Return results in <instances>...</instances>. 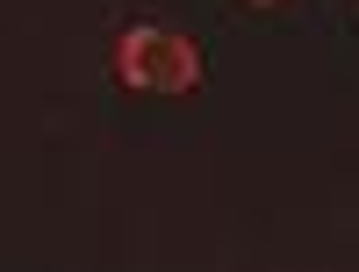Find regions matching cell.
Instances as JSON below:
<instances>
[{"label": "cell", "instance_id": "obj_2", "mask_svg": "<svg viewBox=\"0 0 359 272\" xmlns=\"http://www.w3.org/2000/svg\"><path fill=\"white\" fill-rule=\"evenodd\" d=\"M245 8H280V0H245Z\"/></svg>", "mask_w": 359, "mask_h": 272}, {"label": "cell", "instance_id": "obj_1", "mask_svg": "<svg viewBox=\"0 0 359 272\" xmlns=\"http://www.w3.org/2000/svg\"><path fill=\"white\" fill-rule=\"evenodd\" d=\"M108 72L130 86V94H158V101H187L201 86V43L172 22H130L115 29Z\"/></svg>", "mask_w": 359, "mask_h": 272}]
</instances>
